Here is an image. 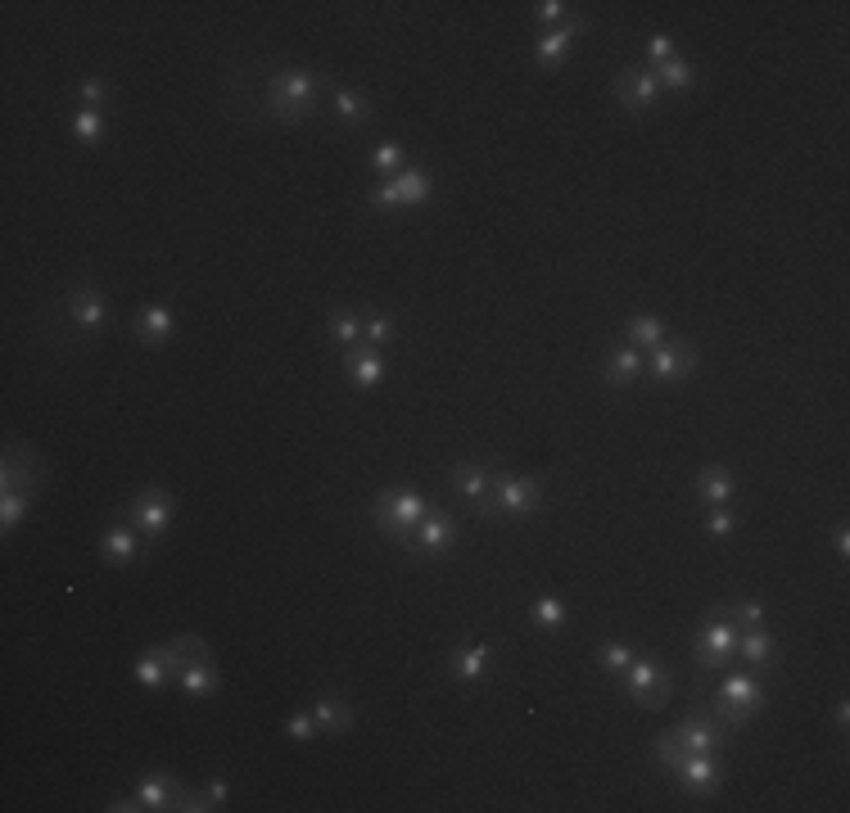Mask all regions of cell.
<instances>
[{"label": "cell", "mask_w": 850, "mask_h": 813, "mask_svg": "<svg viewBox=\"0 0 850 813\" xmlns=\"http://www.w3.org/2000/svg\"><path fill=\"white\" fill-rule=\"evenodd\" d=\"M331 91V77L317 68H263L258 96L244 104V118H271V123H304L313 118V109L321 104V96Z\"/></svg>", "instance_id": "obj_1"}, {"label": "cell", "mask_w": 850, "mask_h": 813, "mask_svg": "<svg viewBox=\"0 0 850 813\" xmlns=\"http://www.w3.org/2000/svg\"><path fill=\"white\" fill-rule=\"evenodd\" d=\"M109 326V294L91 280H77V285L64 290L60 298V321L50 326V334H60L64 348L73 344H91L96 334H104Z\"/></svg>", "instance_id": "obj_2"}, {"label": "cell", "mask_w": 850, "mask_h": 813, "mask_svg": "<svg viewBox=\"0 0 850 813\" xmlns=\"http://www.w3.org/2000/svg\"><path fill=\"white\" fill-rule=\"evenodd\" d=\"M737 628L733 620H728V606L724 601H715L706 610V620H701V628H697V641H693V664H697V678L706 683L715 669H724L728 660H733V651H737Z\"/></svg>", "instance_id": "obj_3"}, {"label": "cell", "mask_w": 850, "mask_h": 813, "mask_svg": "<svg viewBox=\"0 0 850 813\" xmlns=\"http://www.w3.org/2000/svg\"><path fill=\"white\" fill-rule=\"evenodd\" d=\"M760 710H764V683H760L756 669H747V674H728V678L715 683L710 714H715L724 727H747Z\"/></svg>", "instance_id": "obj_4"}, {"label": "cell", "mask_w": 850, "mask_h": 813, "mask_svg": "<svg viewBox=\"0 0 850 813\" xmlns=\"http://www.w3.org/2000/svg\"><path fill=\"white\" fill-rule=\"evenodd\" d=\"M430 507H434V501L426 493H417V488H385L376 497V507H371V524L403 547L407 538H413V529L426 520Z\"/></svg>", "instance_id": "obj_5"}, {"label": "cell", "mask_w": 850, "mask_h": 813, "mask_svg": "<svg viewBox=\"0 0 850 813\" xmlns=\"http://www.w3.org/2000/svg\"><path fill=\"white\" fill-rule=\"evenodd\" d=\"M543 493L547 484L543 480H530V474H511L498 466V480H493V493H489V507L484 516L489 520H525V516H538L543 511Z\"/></svg>", "instance_id": "obj_6"}, {"label": "cell", "mask_w": 850, "mask_h": 813, "mask_svg": "<svg viewBox=\"0 0 850 813\" xmlns=\"http://www.w3.org/2000/svg\"><path fill=\"white\" fill-rule=\"evenodd\" d=\"M620 691L634 700V706H643V710H661L665 700H670V691H674V678H670V669L656 660V656H634V664L620 674Z\"/></svg>", "instance_id": "obj_7"}, {"label": "cell", "mask_w": 850, "mask_h": 813, "mask_svg": "<svg viewBox=\"0 0 850 813\" xmlns=\"http://www.w3.org/2000/svg\"><path fill=\"white\" fill-rule=\"evenodd\" d=\"M457 538H461V520L444 507H430L426 520L413 529V538L403 543V551H413V560H444Z\"/></svg>", "instance_id": "obj_8"}, {"label": "cell", "mask_w": 850, "mask_h": 813, "mask_svg": "<svg viewBox=\"0 0 850 813\" xmlns=\"http://www.w3.org/2000/svg\"><path fill=\"white\" fill-rule=\"evenodd\" d=\"M173 520H177V501H173V493H163L158 484L141 488L127 501V524H136V534H141L150 547L168 534Z\"/></svg>", "instance_id": "obj_9"}, {"label": "cell", "mask_w": 850, "mask_h": 813, "mask_svg": "<svg viewBox=\"0 0 850 813\" xmlns=\"http://www.w3.org/2000/svg\"><path fill=\"white\" fill-rule=\"evenodd\" d=\"M693 371H697V344L693 340H665V344H656L647 353L643 380H651V384H678V380H688Z\"/></svg>", "instance_id": "obj_10"}, {"label": "cell", "mask_w": 850, "mask_h": 813, "mask_svg": "<svg viewBox=\"0 0 850 813\" xmlns=\"http://www.w3.org/2000/svg\"><path fill=\"white\" fill-rule=\"evenodd\" d=\"M588 33V14H580V10H574L561 27H547V33H538L534 37V64L538 68H561L566 60H570V54H574V46H580V37Z\"/></svg>", "instance_id": "obj_11"}, {"label": "cell", "mask_w": 850, "mask_h": 813, "mask_svg": "<svg viewBox=\"0 0 850 813\" xmlns=\"http://www.w3.org/2000/svg\"><path fill=\"white\" fill-rule=\"evenodd\" d=\"M670 777H674V787L683 796H693V800H706V796H715L724 787V768H720L715 754H688L683 750V760L670 768Z\"/></svg>", "instance_id": "obj_12"}, {"label": "cell", "mask_w": 850, "mask_h": 813, "mask_svg": "<svg viewBox=\"0 0 850 813\" xmlns=\"http://www.w3.org/2000/svg\"><path fill=\"white\" fill-rule=\"evenodd\" d=\"M493 480H498V461H484V457L457 461V466L448 470V484H453V493L466 501V507H475L480 516H484V507H489Z\"/></svg>", "instance_id": "obj_13"}, {"label": "cell", "mask_w": 850, "mask_h": 813, "mask_svg": "<svg viewBox=\"0 0 850 813\" xmlns=\"http://www.w3.org/2000/svg\"><path fill=\"white\" fill-rule=\"evenodd\" d=\"M670 733L678 737V746L688 754H720L728 746V727L715 714H701V710H693L688 719H678Z\"/></svg>", "instance_id": "obj_14"}, {"label": "cell", "mask_w": 850, "mask_h": 813, "mask_svg": "<svg viewBox=\"0 0 850 813\" xmlns=\"http://www.w3.org/2000/svg\"><path fill=\"white\" fill-rule=\"evenodd\" d=\"M661 91H665L661 77H656V68H647V64H629L616 77V100L629 109V114H647V109H656Z\"/></svg>", "instance_id": "obj_15"}, {"label": "cell", "mask_w": 850, "mask_h": 813, "mask_svg": "<svg viewBox=\"0 0 850 813\" xmlns=\"http://www.w3.org/2000/svg\"><path fill=\"white\" fill-rule=\"evenodd\" d=\"M177 691L186 700H217V691H223V674H217V660L208 647H200L195 656H190L181 669H177Z\"/></svg>", "instance_id": "obj_16"}, {"label": "cell", "mask_w": 850, "mask_h": 813, "mask_svg": "<svg viewBox=\"0 0 850 813\" xmlns=\"http://www.w3.org/2000/svg\"><path fill=\"white\" fill-rule=\"evenodd\" d=\"M503 656V647L498 641H471V647H453L448 651V678L457 683V687H475L489 669H493V660Z\"/></svg>", "instance_id": "obj_17"}, {"label": "cell", "mask_w": 850, "mask_h": 813, "mask_svg": "<svg viewBox=\"0 0 850 813\" xmlns=\"http://www.w3.org/2000/svg\"><path fill=\"white\" fill-rule=\"evenodd\" d=\"M647 371V353L634 348V344H616L597 357V380L607 384V389H629V384H638Z\"/></svg>", "instance_id": "obj_18"}, {"label": "cell", "mask_w": 850, "mask_h": 813, "mask_svg": "<svg viewBox=\"0 0 850 813\" xmlns=\"http://www.w3.org/2000/svg\"><path fill=\"white\" fill-rule=\"evenodd\" d=\"M173 334H177V307L163 303V298L145 303L141 313H136V321H131V340L145 344V348H163Z\"/></svg>", "instance_id": "obj_19"}, {"label": "cell", "mask_w": 850, "mask_h": 813, "mask_svg": "<svg viewBox=\"0 0 850 813\" xmlns=\"http://www.w3.org/2000/svg\"><path fill=\"white\" fill-rule=\"evenodd\" d=\"M181 791H186V787H181V782H177L168 768H150L145 777L131 782V796L141 800L145 813H168V809H177Z\"/></svg>", "instance_id": "obj_20"}, {"label": "cell", "mask_w": 850, "mask_h": 813, "mask_svg": "<svg viewBox=\"0 0 850 813\" xmlns=\"http://www.w3.org/2000/svg\"><path fill=\"white\" fill-rule=\"evenodd\" d=\"M340 367H344V380H348V389H358V394H367V389H376V384H385V376H390V361H385V353H380V348H367V344L348 348Z\"/></svg>", "instance_id": "obj_21"}, {"label": "cell", "mask_w": 850, "mask_h": 813, "mask_svg": "<svg viewBox=\"0 0 850 813\" xmlns=\"http://www.w3.org/2000/svg\"><path fill=\"white\" fill-rule=\"evenodd\" d=\"M145 538L141 534H136V524H109L104 529V534L96 538V551H100V560H104V566H136V560H141L145 556Z\"/></svg>", "instance_id": "obj_22"}, {"label": "cell", "mask_w": 850, "mask_h": 813, "mask_svg": "<svg viewBox=\"0 0 850 813\" xmlns=\"http://www.w3.org/2000/svg\"><path fill=\"white\" fill-rule=\"evenodd\" d=\"M308 710H313V719H317V733H321V737H344L348 727H353V719H358V710H353L340 691H317V696L308 700Z\"/></svg>", "instance_id": "obj_23"}, {"label": "cell", "mask_w": 850, "mask_h": 813, "mask_svg": "<svg viewBox=\"0 0 850 813\" xmlns=\"http://www.w3.org/2000/svg\"><path fill=\"white\" fill-rule=\"evenodd\" d=\"M331 123L340 131H358L371 123V96L358 87H331Z\"/></svg>", "instance_id": "obj_24"}, {"label": "cell", "mask_w": 850, "mask_h": 813, "mask_svg": "<svg viewBox=\"0 0 850 813\" xmlns=\"http://www.w3.org/2000/svg\"><path fill=\"white\" fill-rule=\"evenodd\" d=\"M27 453H33V447H23V443L5 447V461H0V488H27V493L41 488V461L33 457L23 466Z\"/></svg>", "instance_id": "obj_25"}, {"label": "cell", "mask_w": 850, "mask_h": 813, "mask_svg": "<svg viewBox=\"0 0 850 813\" xmlns=\"http://www.w3.org/2000/svg\"><path fill=\"white\" fill-rule=\"evenodd\" d=\"M733 470L728 466H701L697 470V480H693V493H697V501L701 507H728V497H733Z\"/></svg>", "instance_id": "obj_26"}, {"label": "cell", "mask_w": 850, "mask_h": 813, "mask_svg": "<svg viewBox=\"0 0 850 813\" xmlns=\"http://www.w3.org/2000/svg\"><path fill=\"white\" fill-rule=\"evenodd\" d=\"M774 637H770V628H743V633H737V660H743L747 669H756V674H760V669H774Z\"/></svg>", "instance_id": "obj_27"}, {"label": "cell", "mask_w": 850, "mask_h": 813, "mask_svg": "<svg viewBox=\"0 0 850 813\" xmlns=\"http://www.w3.org/2000/svg\"><path fill=\"white\" fill-rule=\"evenodd\" d=\"M131 683H141L145 691H163V687L173 683V669H168V660H163V647L136 651V660H131Z\"/></svg>", "instance_id": "obj_28"}, {"label": "cell", "mask_w": 850, "mask_h": 813, "mask_svg": "<svg viewBox=\"0 0 850 813\" xmlns=\"http://www.w3.org/2000/svg\"><path fill=\"white\" fill-rule=\"evenodd\" d=\"M665 321L656 317V313H634L624 321V344H634V348H643V353H651L656 344H665Z\"/></svg>", "instance_id": "obj_29"}, {"label": "cell", "mask_w": 850, "mask_h": 813, "mask_svg": "<svg viewBox=\"0 0 850 813\" xmlns=\"http://www.w3.org/2000/svg\"><path fill=\"white\" fill-rule=\"evenodd\" d=\"M363 326H367V317H358L353 307H335L331 317H326V334L348 353V348H358L363 344Z\"/></svg>", "instance_id": "obj_30"}, {"label": "cell", "mask_w": 850, "mask_h": 813, "mask_svg": "<svg viewBox=\"0 0 850 813\" xmlns=\"http://www.w3.org/2000/svg\"><path fill=\"white\" fill-rule=\"evenodd\" d=\"M530 624L538 628V633H561L566 624H570V606L561 601V597H534L530 601Z\"/></svg>", "instance_id": "obj_31"}, {"label": "cell", "mask_w": 850, "mask_h": 813, "mask_svg": "<svg viewBox=\"0 0 850 813\" xmlns=\"http://www.w3.org/2000/svg\"><path fill=\"white\" fill-rule=\"evenodd\" d=\"M394 181H398L403 204H413V208H417V204H430V200H434V177L426 173V167H413V163H407Z\"/></svg>", "instance_id": "obj_32"}, {"label": "cell", "mask_w": 850, "mask_h": 813, "mask_svg": "<svg viewBox=\"0 0 850 813\" xmlns=\"http://www.w3.org/2000/svg\"><path fill=\"white\" fill-rule=\"evenodd\" d=\"M68 131L77 136V145H104L109 114H100V109H77V114L68 118Z\"/></svg>", "instance_id": "obj_33"}, {"label": "cell", "mask_w": 850, "mask_h": 813, "mask_svg": "<svg viewBox=\"0 0 850 813\" xmlns=\"http://www.w3.org/2000/svg\"><path fill=\"white\" fill-rule=\"evenodd\" d=\"M634 656H638V647L634 641H597V669L601 674H611V678H620L629 664H634Z\"/></svg>", "instance_id": "obj_34"}, {"label": "cell", "mask_w": 850, "mask_h": 813, "mask_svg": "<svg viewBox=\"0 0 850 813\" xmlns=\"http://www.w3.org/2000/svg\"><path fill=\"white\" fill-rule=\"evenodd\" d=\"M33 497L37 493H27V488H0V534H14V524L27 520Z\"/></svg>", "instance_id": "obj_35"}, {"label": "cell", "mask_w": 850, "mask_h": 813, "mask_svg": "<svg viewBox=\"0 0 850 813\" xmlns=\"http://www.w3.org/2000/svg\"><path fill=\"white\" fill-rule=\"evenodd\" d=\"M394 340H398V321H394L390 313H371V317H367V326H363V344L385 353Z\"/></svg>", "instance_id": "obj_36"}, {"label": "cell", "mask_w": 850, "mask_h": 813, "mask_svg": "<svg viewBox=\"0 0 850 813\" xmlns=\"http://www.w3.org/2000/svg\"><path fill=\"white\" fill-rule=\"evenodd\" d=\"M371 167L380 173V181H385V177H398L403 167H407V150L398 145V140H380V145L371 150Z\"/></svg>", "instance_id": "obj_37"}, {"label": "cell", "mask_w": 850, "mask_h": 813, "mask_svg": "<svg viewBox=\"0 0 850 813\" xmlns=\"http://www.w3.org/2000/svg\"><path fill=\"white\" fill-rule=\"evenodd\" d=\"M656 77H661V87H670V91H693L697 87V68L683 60V54H674L670 64L656 68Z\"/></svg>", "instance_id": "obj_38"}, {"label": "cell", "mask_w": 850, "mask_h": 813, "mask_svg": "<svg viewBox=\"0 0 850 813\" xmlns=\"http://www.w3.org/2000/svg\"><path fill=\"white\" fill-rule=\"evenodd\" d=\"M77 100H81V109H100V114H109V100H114V81H109V77H81Z\"/></svg>", "instance_id": "obj_39"}, {"label": "cell", "mask_w": 850, "mask_h": 813, "mask_svg": "<svg viewBox=\"0 0 850 813\" xmlns=\"http://www.w3.org/2000/svg\"><path fill=\"white\" fill-rule=\"evenodd\" d=\"M678 54V41L670 37V33H651L647 41H643V64L647 68H661V64H670Z\"/></svg>", "instance_id": "obj_40"}, {"label": "cell", "mask_w": 850, "mask_h": 813, "mask_svg": "<svg viewBox=\"0 0 850 813\" xmlns=\"http://www.w3.org/2000/svg\"><path fill=\"white\" fill-rule=\"evenodd\" d=\"M728 606V620L737 624V628H760L770 614H764V606L756 601V597H747V601H724Z\"/></svg>", "instance_id": "obj_41"}, {"label": "cell", "mask_w": 850, "mask_h": 813, "mask_svg": "<svg viewBox=\"0 0 850 813\" xmlns=\"http://www.w3.org/2000/svg\"><path fill=\"white\" fill-rule=\"evenodd\" d=\"M367 204L376 208V213H390V208H403V194H398V181L394 177H385L380 186H371L367 190Z\"/></svg>", "instance_id": "obj_42"}, {"label": "cell", "mask_w": 850, "mask_h": 813, "mask_svg": "<svg viewBox=\"0 0 850 813\" xmlns=\"http://www.w3.org/2000/svg\"><path fill=\"white\" fill-rule=\"evenodd\" d=\"M701 529H706V538H728L733 529H737V516H733L728 507H706Z\"/></svg>", "instance_id": "obj_43"}, {"label": "cell", "mask_w": 850, "mask_h": 813, "mask_svg": "<svg viewBox=\"0 0 850 813\" xmlns=\"http://www.w3.org/2000/svg\"><path fill=\"white\" fill-rule=\"evenodd\" d=\"M281 733H286L290 741H299V746H304V741H313V737H317V719H313V710H294V714L286 719V727H281Z\"/></svg>", "instance_id": "obj_44"}, {"label": "cell", "mask_w": 850, "mask_h": 813, "mask_svg": "<svg viewBox=\"0 0 850 813\" xmlns=\"http://www.w3.org/2000/svg\"><path fill=\"white\" fill-rule=\"evenodd\" d=\"M651 754H656V764H661L665 773L683 760V746H678V737L674 733H656V741H651Z\"/></svg>", "instance_id": "obj_45"}, {"label": "cell", "mask_w": 850, "mask_h": 813, "mask_svg": "<svg viewBox=\"0 0 850 813\" xmlns=\"http://www.w3.org/2000/svg\"><path fill=\"white\" fill-rule=\"evenodd\" d=\"M570 14H574V5H566V0H543V5H534V23L538 27H561Z\"/></svg>", "instance_id": "obj_46"}, {"label": "cell", "mask_w": 850, "mask_h": 813, "mask_svg": "<svg viewBox=\"0 0 850 813\" xmlns=\"http://www.w3.org/2000/svg\"><path fill=\"white\" fill-rule=\"evenodd\" d=\"M204 796H208V804H213V809H227V800H231L227 777H208V782H204Z\"/></svg>", "instance_id": "obj_47"}, {"label": "cell", "mask_w": 850, "mask_h": 813, "mask_svg": "<svg viewBox=\"0 0 850 813\" xmlns=\"http://www.w3.org/2000/svg\"><path fill=\"white\" fill-rule=\"evenodd\" d=\"M104 813H145V809H141V800H136V796L127 791V796H118V800H109V804H104Z\"/></svg>", "instance_id": "obj_48"}, {"label": "cell", "mask_w": 850, "mask_h": 813, "mask_svg": "<svg viewBox=\"0 0 850 813\" xmlns=\"http://www.w3.org/2000/svg\"><path fill=\"white\" fill-rule=\"evenodd\" d=\"M833 547H837V556H841V560L850 556V529H846V524H837V529H833Z\"/></svg>", "instance_id": "obj_49"}, {"label": "cell", "mask_w": 850, "mask_h": 813, "mask_svg": "<svg viewBox=\"0 0 850 813\" xmlns=\"http://www.w3.org/2000/svg\"><path fill=\"white\" fill-rule=\"evenodd\" d=\"M833 723H837V733H846V727H850V706H846V700H837V710H833Z\"/></svg>", "instance_id": "obj_50"}]
</instances>
